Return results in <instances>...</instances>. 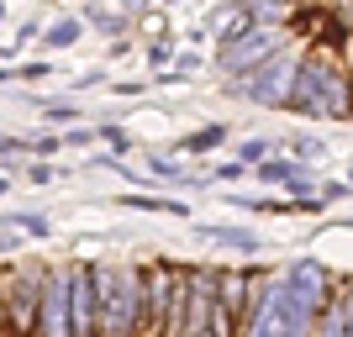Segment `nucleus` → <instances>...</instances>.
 Instances as JSON below:
<instances>
[{
	"instance_id": "f257e3e1",
	"label": "nucleus",
	"mask_w": 353,
	"mask_h": 337,
	"mask_svg": "<svg viewBox=\"0 0 353 337\" xmlns=\"http://www.w3.org/2000/svg\"><path fill=\"white\" fill-rule=\"evenodd\" d=\"M311 316H316V311L280 279V285L259 300V311H253V322H248V337H306Z\"/></svg>"
},
{
	"instance_id": "f03ea898",
	"label": "nucleus",
	"mask_w": 353,
	"mask_h": 337,
	"mask_svg": "<svg viewBox=\"0 0 353 337\" xmlns=\"http://www.w3.org/2000/svg\"><path fill=\"white\" fill-rule=\"evenodd\" d=\"M290 105L295 111H311V116H343V111H353L348 95H343V79L327 63H306V69L295 74Z\"/></svg>"
},
{
	"instance_id": "7ed1b4c3",
	"label": "nucleus",
	"mask_w": 353,
	"mask_h": 337,
	"mask_svg": "<svg viewBox=\"0 0 353 337\" xmlns=\"http://www.w3.org/2000/svg\"><path fill=\"white\" fill-rule=\"evenodd\" d=\"M101 306H105V337H127L137 316V274L121 269V274H101Z\"/></svg>"
},
{
	"instance_id": "20e7f679",
	"label": "nucleus",
	"mask_w": 353,
	"mask_h": 337,
	"mask_svg": "<svg viewBox=\"0 0 353 337\" xmlns=\"http://www.w3.org/2000/svg\"><path fill=\"white\" fill-rule=\"evenodd\" d=\"M295 63L290 59H269L264 69H253L248 79H243V95L248 101H259V105H290V95L285 90H295Z\"/></svg>"
},
{
	"instance_id": "39448f33",
	"label": "nucleus",
	"mask_w": 353,
	"mask_h": 337,
	"mask_svg": "<svg viewBox=\"0 0 353 337\" xmlns=\"http://www.w3.org/2000/svg\"><path fill=\"white\" fill-rule=\"evenodd\" d=\"M95 285L101 274L95 269H74L69 274V322H74V337H95Z\"/></svg>"
},
{
	"instance_id": "423d86ee",
	"label": "nucleus",
	"mask_w": 353,
	"mask_h": 337,
	"mask_svg": "<svg viewBox=\"0 0 353 337\" xmlns=\"http://www.w3.org/2000/svg\"><path fill=\"white\" fill-rule=\"evenodd\" d=\"M69 274H48L43 279V337H74V322H69Z\"/></svg>"
},
{
	"instance_id": "0eeeda50",
	"label": "nucleus",
	"mask_w": 353,
	"mask_h": 337,
	"mask_svg": "<svg viewBox=\"0 0 353 337\" xmlns=\"http://www.w3.org/2000/svg\"><path fill=\"white\" fill-rule=\"evenodd\" d=\"M269 43H274V37H269L264 27L248 32L243 43L221 48V69H232V74H243V69H264V63H269Z\"/></svg>"
},
{
	"instance_id": "6e6552de",
	"label": "nucleus",
	"mask_w": 353,
	"mask_h": 337,
	"mask_svg": "<svg viewBox=\"0 0 353 337\" xmlns=\"http://www.w3.org/2000/svg\"><path fill=\"white\" fill-rule=\"evenodd\" d=\"M6 300H11L16 327H21V332H32V322H37V285H32V279L21 274V279L11 285V295H6Z\"/></svg>"
},
{
	"instance_id": "1a4fd4ad",
	"label": "nucleus",
	"mask_w": 353,
	"mask_h": 337,
	"mask_svg": "<svg viewBox=\"0 0 353 337\" xmlns=\"http://www.w3.org/2000/svg\"><path fill=\"white\" fill-rule=\"evenodd\" d=\"M259 179H264V185H290V190H306V169H301V163H280V159H264V163H259Z\"/></svg>"
},
{
	"instance_id": "9d476101",
	"label": "nucleus",
	"mask_w": 353,
	"mask_h": 337,
	"mask_svg": "<svg viewBox=\"0 0 353 337\" xmlns=\"http://www.w3.org/2000/svg\"><path fill=\"white\" fill-rule=\"evenodd\" d=\"M201 237H211V243H227V248H243V253H259V248H264L253 232H237V227H201Z\"/></svg>"
},
{
	"instance_id": "9b49d317",
	"label": "nucleus",
	"mask_w": 353,
	"mask_h": 337,
	"mask_svg": "<svg viewBox=\"0 0 353 337\" xmlns=\"http://www.w3.org/2000/svg\"><path fill=\"white\" fill-rule=\"evenodd\" d=\"M322 337H353V295H348V300H338V306L327 311Z\"/></svg>"
},
{
	"instance_id": "f8f14e48",
	"label": "nucleus",
	"mask_w": 353,
	"mask_h": 337,
	"mask_svg": "<svg viewBox=\"0 0 353 337\" xmlns=\"http://www.w3.org/2000/svg\"><path fill=\"white\" fill-rule=\"evenodd\" d=\"M221 132H227V127H216V121H211V127H201L195 137H185V147H190V153H206V147H221Z\"/></svg>"
},
{
	"instance_id": "ddd939ff",
	"label": "nucleus",
	"mask_w": 353,
	"mask_h": 337,
	"mask_svg": "<svg viewBox=\"0 0 353 337\" xmlns=\"http://www.w3.org/2000/svg\"><path fill=\"white\" fill-rule=\"evenodd\" d=\"M243 295H248L243 274H221V306H243Z\"/></svg>"
},
{
	"instance_id": "4468645a",
	"label": "nucleus",
	"mask_w": 353,
	"mask_h": 337,
	"mask_svg": "<svg viewBox=\"0 0 353 337\" xmlns=\"http://www.w3.org/2000/svg\"><path fill=\"white\" fill-rule=\"evenodd\" d=\"M6 221H11V227H21V232H37V237L48 232V216H32V211H16V216H6Z\"/></svg>"
},
{
	"instance_id": "2eb2a0df",
	"label": "nucleus",
	"mask_w": 353,
	"mask_h": 337,
	"mask_svg": "<svg viewBox=\"0 0 353 337\" xmlns=\"http://www.w3.org/2000/svg\"><path fill=\"white\" fill-rule=\"evenodd\" d=\"M79 37V21H59V27L48 32V48H63V43H74Z\"/></svg>"
},
{
	"instance_id": "dca6fc26",
	"label": "nucleus",
	"mask_w": 353,
	"mask_h": 337,
	"mask_svg": "<svg viewBox=\"0 0 353 337\" xmlns=\"http://www.w3.org/2000/svg\"><path fill=\"white\" fill-rule=\"evenodd\" d=\"M105 143H111V147H117V153H127V147H132V137H127V132H121V127H105Z\"/></svg>"
},
{
	"instance_id": "f3484780",
	"label": "nucleus",
	"mask_w": 353,
	"mask_h": 337,
	"mask_svg": "<svg viewBox=\"0 0 353 337\" xmlns=\"http://www.w3.org/2000/svg\"><path fill=\"white\" fill-rule=\"evenodd\" d=\"M264 153H269L264 143H248V147H243V163H264Z\"/></svg>"
},
{
	"instance_id": "a211bd4d",
	"label": "nucleus",
	"mask_w": 353,
	"mask_h": 337,
	"mask_svg": "<svg viewBox=\"0 0 353 337\" xmlns=\"http://www.w3.org/2000/svg\"><path fill=\"white\" fill-rule=\"evenodd\" d=\"M32 179H37V185H48V179H59V169H53V163H37V169H32Z\"/></svg>"
},
{
	"instance_id": "6ab92c4d",
	"label": "nucleus",
	"mask_w": 353,
	"mask_h": 337,
	"mask_svg": "<svg viewBox=\"0 0 353 337\" xmlns=\"http://www.w3.org/2000/svg\"><path fill=\"white\" fill-rule=\"evenodd\" d=\"M201 337H216V332H201Z\"/></svg>"
},
{
	"instance_id": "aec40b11",
	"label": "nucleus",
	"mask_w": 353,
	"mask_h": 337,
	"mask_svg": "<svg viewBox=\"0 0 353 337\" xmlns=\"http://www.w3.org/2000/svg\"><path fill=\"white\" fill-rule=\"evenodd\" d=\"M0 190H6V179H0Z\"/></svg>"
}]
</instances>
